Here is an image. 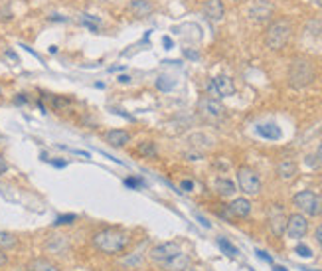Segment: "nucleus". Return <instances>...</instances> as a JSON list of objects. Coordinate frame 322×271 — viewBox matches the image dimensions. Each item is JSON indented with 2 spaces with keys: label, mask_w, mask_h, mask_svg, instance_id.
Listing matches in <instances>:
<instances>
[{
  "label": "nucleus",
  "mask_w": 322,
  "mask_h": 271,
  "mask_svg": "<svg viewBox=\"0 0 322 271\" xmlns=\"http://www.w3.org/2000/svg\"><path fill=\"white\" fill-rule=\"evenodd\" d=\"M121 263H123L127 269H131V271H133V269H136V267H140V265L144 263V257H142V253H136V252H135V253H131V255L123 257V259H121Z\"/></svg>",
  "instance_id": "23"
},
{
  "label": "nucleus",
  "mask_w": 322,
  "mask_h": 271,
  "mask_svg": "<svg viewBox=\"0 0 322 271\" xmlns=\"http://www.w3.org/2000/svg\"><path fill=\"white\" fill-rule=\"evenodd\" d=\"M18 244V239L14 234L10 232H4V230H0V250H10Z\"/></svg>",
  "instance_id": "24"
},
{
  "label": "nucleus",
  "mask_w": 322,
  "mask_h": 271,
  "mask_svg": "<svg viewBox=\"0 0 322 271\" xmlns=\"http://www.w3.org/2000/svg\"><path fill=\"white\" fill-rule=\"evenodd\" d=\"M233 93H236V85H233V79L227 75H218L208 83V95L214 99L231 97Z\"/></svg>",
  "instance_id": "5"
},
{
  "label": "nucleus",
  "mask_w": 322,
  "mask_h": 271,
  "mask_svg": "<svg viewBox=\"0 0 322 271\" xmlns=\"http://www.w3.org/2000/svg\"><path fill=\"white\" fill-rule=\"evenodd\" d=\"M180 188H182L184 192H192V190H194V182H192V180H182Z\"/></svg>",
  "instance_id": "31"
},
{
  "label": "nucleus",
  "mask_w": 322,
  "mask_h": 271,
  "mask_svg": "<svg viewBox=\"0 0 322 271\" xmlns=\"http://www.w3.org/2000/svg\"><path fill=\"white\" fill-rule=\"evenodd\" d=\"M257 133L263 137V139H269V141H279L281 139V129L279 125L275 123H263V125H257Z\"/></svg>",
  "instance_id": "21"
},
{
  "label": "nucleus",
  "mask_w": 322,
  "mask_h": 271,
  "mask_svg": "<svg viewBox=\"0 0 322 271\" xmlns=\"http://www.w3.org/2000/svg\"><path fill=\"white\" fill-rule=\"evenodd\" d=\"M273 271H287V269H285L283 265H275V267H273Z\"/></svg>",
  "instance_id": "46"
},
{
  "label": "nucleus",
  "mask_w": 322,
  "mask_h": 271,
  "mask_svg": "<svg viewBox=\"0 0 322 271\" xmlns=\"http://www.w3.org/2000/svg\"><path fill=\"white\" fill-rule=\"evenodd\" d=\"M131 242V237L127 232L119 230V228H103L99 232L93 234L91 237V244L99 253L105 255H119L127 250Z\"/></svg>",
  "instance_id": "1"
},
{
  "label": "nucleus",
  "mask_w": 322,
  "mask_h": 271,
  "mask_svg": "<svg viewBox=\"0 0 322 271\" xmlns=\"http://www.w3.org/2000/svg\"><path fill=\"white\" fill-rule=\"evenodd\" d=\"M314 239H316V244L320 246V250H322V224L314 230Z\"/></svg>",
  "instance_id": "33"
},
{
  "label": "nucleus",
  "mask_w": 322,
  "mask_h": 271,
  "mask_svg": "<svg viewBox=\"0 0 322 271\" xmlns=\"http://www.w3.org/2000/svg\"><path fill=\"white\" fill-rule=\"evenodd\" d=\"M190 263H192L190 255L184 253V252H180L178 255H174L172 259L160 263V267H162V271H186L190 267Z\"/></svg>",
  "instance_id": "12"
},
{
  "label": "nucleus",
  "mask_w": 322,
  "mask_h": 271,
  "mask_svg": "<svg viewBox=\"0 0 322 271\" xmlns=\"http://www.w3.org/2000/svg\"><path fill=\"white\" fill-rule=\"evenodd\" d=\"M227 212L233 218H247L251 214V202L247 198H236L227 204Z\"/></svg>",
  "instance_id": "13"
},
{
  "label": "nucleus",
  "mask_w": 322,
  "mask_h": 271,
  "mask_svg": "<svg viewBox=\"0 0 322 271\" xmlns=\"http://www.w3.org/2000/svg\"><path fill=\"white\" fill-rule=\"evenodd\" d=\"M81 24L85 26V28H89L91 32H97L99 30V26H101V20L97 18V16H93V14H81Z\"/></svg>",
  "instance_id": "25"
},
{
  "label": "nucleus",
  "mask_w": 322,
  "mask_h": 271,
  "mask_svg": "<svg viewBox=\"0 0 322 271\" xmlns=\"http://www.w3.org/2000/svg\"><path fill=\"white\" fill-rule=\"evenodd\" d=\"M306 2H310V4H314V6H318V8H322V0H306Z\"/></svg>",
  "instance_id": "42"
},
{
  "label": "nucleus",
  "mask_w": 322,
  "mask_h": 271,
  "mask_svg": "<svg viewBox=\"0 0 322 271\" xmlns=\"http://www.w3.org/2000/svg\"><path fill=\"white\" fill-rule=\"evenodd\" d=\"M125 184L131 186V188H138V186H142V182H140L138 178H127V180H125Z\"/></svg>",
  "instance_id": "32"
},
{
  "label": "nucleus",
  "mask_w": 322,
  "mask_h": 271,
  "mask_svg": "<svg viewBox=\"0 0 322 271\" xmlns=\"http://www.w3.org/2000/svg\"><path fill=\"white\" fill-rule=\"evenodd\" d=\"M44 248H46V252H50V253H57V255H62L64 252H68V248H69V244H68V237L66 235H50L48 237V242L44 244Z\"/></svg>",
  "instance_id": "15"
},
{
  "label": "nucleus",
  "mask_w": 322,
  "mask_h": 271,
  "mask_svg": "<svg viewBox=\"0 0 322 271\" xmlns=\"http://www.w3.org/2000/svg\"><path fill=\"white\" fill-rule=\"evenodd\" d=\"M51 105H53V109H64V107H68L69 105V99H66V97H53L51 99Z\"/></svg>",
  "instance_id": "29"
},
{
  "label": "nucleus",
  "mask_w": 322,
  "mask_h": 271,
  "mask_svg": "<svg viewBox=\"0 0 322 271\" xmlns=\"http://www.w3.org/2000/svg\"><path fill=\"white\" fill-rule=\"evenodd\" d=\"M295 204L305 216H322V196L312 190H303L292 196Z\"/></svg>",
  "instance_id": "4"
},
{
  "label": "nucleus",
  "mask_w": 322,
  "mask_h": 271,
  "mask_svg": "<svg viewBox=\"0 0 322 271\" xmlns=\"http://www.w3.org/2000/svg\"><path fill=\"white\" fill-rule=\"evenodd\" d=\"M136 153L144 159H153L156 157V143L154 141H142L138 146H136Z\"/></svg>",
  "instance_id": "22"
},
{
  "label": "nucleus",
  "mask_w": 322,
  "mask_h": 271,
  "mask_svg": "<svg viewBox=\"0 0 322 271\" xmlns=\"http://www.w3.org/2000/svg\"><path fill=\"white\" fill-rule=\"evenodd\" d=\"M203 14L212 22H221L225 16V8L221 0H203Z\"/></svg>",
  "instance_id": "14"
},
{
  "label": "nucleus",
  "mask_w": 322,
  "mask_h": 271,
  "mask_svg": "<svg viewBox=\"0 0 322 271\" xmlns=\"http://www.w3.org/2000/svg\"><path fill=\"white\" fill-rule=\"evenodd\" d=\"M316 77V70L312 66L310 59L306 57H295L290 62L288 68V83L292 87H305L308 83H312Z\"/></svg>",
  "instance_id": "3"
},
{
  "label": "nucleus",
  "mask_w": 322,
  "mask_h": 271,
  "mask_svg": "<svg viewBox=\"0 0 322 271\" xmlns=\"http://www.w3.org/2000/svg\"><path fill=\"white\" fill-rule=\"evenodd\" d=\"M6 55H8V57H12V59H16V54H14L12 50H6Z\"/></svg>",
  "instance_id": "45"
},
{
  "label": "nucleus",
  "mask_w": 322,
  "mask_h": 271,
  "mask_svg": "<svg viewBox=\"0 0 322 271\" xmlns=\"http://www.w3.org/2000/svg\"><path fill=\"white\" fill-rule=\"evenodd\" d=\"M14 101H16V103H26V101H28V99H26V97H24V95H18V97H16V99H14Z\"/></svg>",
  "instance_id": "43"
},
{
  "label": "nucleus",
  "mask_w": 322,
  "mask_h": 271,
  "mask_svg": "<svg viewBox=\"0 0 322 271\" xmlns=\"http://www.w3.org/2000/svg\"><path fill=\"white\" fill-rule=\"evenodd\" d=\"M273 12H275V8H273L271 2H267V0H255V2L251 4V8H249L251 20L259 22V24L261 22H269L271 16H273Z\"/></svg>",
  "instance_id": "10"
},
{
  "label": "nucleus",
  "mask_w": 322,
  "mask_h": 271,
  "mask_svg": "<svg viewBox=\"0 0 322 271\" xmlns=\"http://www.w3.org/2000/svg\"><path fill=\"white\" fill-rule=\"evenodd\" d=\"M287 235L288 239H301L306 235L308 232V220L303 212H297V214H290L287 218Z\"/></svg>",
  "instance_id": "8"
},
{
  "label": "nucleus",
  "mask_w": 322,
  "mask_h": 271,
  "mask_svg": "<svg viewBox=\"0 0 322 271\" xmlns=\"http://www.w3.org/2000/svg\"><path fill=\"white\" fill-rule=\"evenodd\" d=\"M53 166H60L62 168V166H66V163L64 161H53Z\"/></svg>",
  "instance_id": "44"
},
{
  "label": "nucleus",
  "mask_w": 322,
  "mask_h": 271,
  "mask_svg": "<svg viewBox=\"0 0 322 271\" xmlns=\"http://www.w3.org/2000/svg\"><path fill=\"white\" fill-rule=\"evenodd\" d=\"M218 246H220V250L225 253V255H229V257H236L239 252H237V248L233 246V244H229L225 237H218Z\"/></svg>",
  "instance_id": "26"
},
{
  "label": "nucleus",
  "mask_w": 322,
  "mask_h": 271,
  "mask_svg": "<svg viewBox=\"0 0 322 271\" xmlns=\"http://www.w3.org/2000/svg\"><path fill=\"white\" fill-rule=\"evenodd\" d=\"M125 271H131V269H125Z\"/></svg>",
  "instance_id": "50"
},
{
  "label": "nucleus",
  "mask_w": 322,
  "mask_h": 271,
  "mask_svg": "<svg viewBox=\"0 0 322 271\" xmlns=\"http://www.w3.org/2000/svg\"><path fill=\"white\" fill-rule=\"evenodd\" d=\"M290 36H292V24L287 18H279L269 24L267 32H265V44H267V48L277 52L288 44Z\"/></svg>",
  "instance_id": "2"
},
{
  "label": "nucleus",
  "mask_w": 322,
  "mask_h": 271,
  "mask_svg": "<svg viewBox=\"0 0 322 271\" xmlns=\"http://www.w3.org/2000/svg\"><path fill=\"white\" fill-rule=\"evenodd\" d=\"M50 20H51V22H68V18H66V16H62V14H51V16H50Z\"/></svg>",
  "instance_id": "35"
},
{
  "label": "nucleus",
  "mask_w": 322,
  "mask_h": 271,
  "mask_svg": "<svg viewBox=\"0 0 322 271\" xmlns=\"http://www.w3.org/2000/svg\"><path fill=\"white\" fill-rule=\"evenodd\" d=\"M184 55L190 57V59H198V57H200V55H198L196 52H192V50H184Z\"/></svg>",
  "instance_id": "38"
},
{
  "label": "nucleus",
  "mask_w": 322,
  "mask_h": 271,
  "mask_svg": "<svg viewBox=\"0 0 322 271\" xmlns=\"http://www.w3.org/2000/svg\"><path fill=\"white\" fill-rule=\"evenodd\" d=\"M295 252H297L301 257H312V250H310L308 246H305V244H299Z\"/></svg>",
  "instance_id": "30"
},
{
  "label": "nucleus",
  "mask_w": 322,
  "mask_h": 271,
  "mask_svg": "<svg viewBox=\"0 0 322 271\" xmlns=\"http://www.w3.org/2000/svg\"><path fill=\"white\" fill-rule=\"evenodd\" d=\"M255 253H257V257H259V259H263V261H267V263H273V257H271L269 253H265V252H261V250H257Z\"/></svg>",
  "instance_id": "34"
},
{
  "label": "nucleus",
  "mask_w": 322,
  "mask_h": 271,
  "mask_svg": "<svg viewBox=\"0 0 322 271\" xmlns=\"http://www.w3.org/2000/svg\"><path fill=\"white\" fill-rule=\"evenodd\" d=\"M180 252H182V248H180L178 242H164V244H158V246L151 248V252H149V259L160 265V263L172 259L174 255H178Z\"/></svg>",
  "instance_id": "7"
},
{
  "label": "nucleus",
  "mask_w": 322,
  "mask_h": 271,
  "mask_svg": "<svg viewBox=\"0 0 322 271\" xmlns=\"http://www.w3.org/2000/svg\"><path fill=\"white\" fill-rule=\"evenodd\" d=\"M287 218L288 216H285L281 206H273L271 208V212H269V228H271V232L277 237H281L285 234V230H287Z\"/></svg>",
  "instance_id": "11"
},
{
  "label": "nucleus",
  "mask_w": 322,
  "mask_h": 271,
  "mask_svg": "<svg viewBox=\"0 0 322 271\" xmlns=\"http://www.w3.org/2000/svg\"><path fill=\"white\" fill-rule=\"evenodd\" d=\"M117 81H119V83H129L131 77H129V75H119V79H117Z\"/></svg>",
  "instance_id": "41"
},
{
  "label": "nucleus",
  "mask_w": 322,
  "mask_h": 271,
  "mask_svg": "<svg viewBox=\"0 0 322 271\" xmlns=\"http://www.w3.org/2000/svg\"><path fill=\"white\" fill-rule=\"evenodd\" d=\"M214 190L220 194V196H223V198H227V196H233L236 194V182L233 180H229V178H225V176H218L216 180H214Z\"/></svg>",
  "instance_id": "16"
},
{
  "label": "nucleus",
  "mask_w": 322,
  "mask_h": 271,
  "mask_svg": "<svg viewBox=\"0 0 322 271\" xmlns=\"http://www.w3.org/2000/svg\"><path fill=\"white\" fill-rule=\"evenodd\" d=\"M8 263V255L4 253V250H0V267H4Z\"/></svg>",
  "instance_id": "37"
},
{
  "label": "nucleus",
  "mask_w": 322,
  "mask_h": 271,
  "mask_svg": "<svg viewBox=\"0 0 322 271\" xmlns=\"http://www.w3.org/2000/svg\"><path fill=\"white\" fill-rule=\"evenodd\" d=\"M237 184L249 196H255V194L261 192V178L251 168H239L237 170Z\"/></svg>",
  "instance_id": "6"
},
{
  "label": "nucleus",
  "mask_w": 322,
  "mask_h": 271,
  "mask_svg": "<svg viewBox=\"0 0 322 271\" xmlns=\"http://www.w3.org/2000/svg\"><path fill=\"white\" fill-rule=\"evenodd\" d=\"M162 42H164V46H166V50H172V46H174V42H172V40H170V38H168V36H166V38H164V40H162Z\"/></svg>",
  "instance_id": "40"
},
{
  "label": "nucleus",
  "mask_w": 322,
  "mask_h": 271,
  "mask_svg": "<svg viewBox=\"0 0 322 271\" xmlns=\"http://www.w3.org/2000/svg\"><path fill=\"white\" fill-rule=\"evenodd\" d=\"M176 85V81H174L172 77H166V75H160L158 79H156V87L160 89V91H170V89Z\"/></svg>",
  "instance_id": "27"
},
{
  "label": "nucleus",
  "mask_w": 322,
  "mask_h": 271,
  "mask_svg": "<svg viewBox=\"0 0 322 271\" xmlns=\"http://www.w3.org/2000/svg\"><path fill=\"white\" fill-rule=\"evenodd\" d=\"M231 2H239V0H231Z\"/></svg>",
  "instance_id": "49"
},
{
  "label": "nucleus",
  "mask_w": 322,
  "mask_h": 271,
  "mask_svg": "<svg viewBox=\"0 0 322 271\" xmlns=\"http://www.w3.org/2000/svg\"><path fill=\"white\" fill-rule=\"evenodd\" d=\"M28 271H62V269L48 257H36L28 263Z\"/></svg>",
  "instance_id": "20"
},
{
  "label": "nucleus",
  "mask_w": 322,
  "mask_h": 271,
  "mask_svg": "<svg viewBox=\"0 0 322 271\" xmlns=\"http://www.w3.org/2000/svg\"><path fill=\"white\" fill-rule=\"evenodd\" d=\"M277 174L281 180H292L297 176V163L290 161V159H285L277 164Z\"/></svg>",
  "instance_id": "19"
},
{
  "label": "nucleus",
  "mask_w": 322,
  "mask_h": 271,
  "mask_svg": "<svg viewBox=\"0 0 322 271\" xmlns=\"http://www.w3.org/2000/svg\"><path fill=\"white\" fill-rule=\"evenodd\" d=\"M129 10L136 18H146L149 14H153L154 6H153L151 0H131V2H129Z\"/></svg>",
  "instance_id": "17"
},
{
  "label": "nucleus",
  "mask_w": 322,
  "mask_h": 271,
  "mask_svg": "<svg viewBox=\"0 0 322 271\" xmlns=\"http://www.w3.org/2000/svg\"><path fill=\"white\" fill-rule=\"evenodd\" d=\"M105 141L111 145V146H125L129 141H131V133L129 131H125V129H113V131H109L107 135H105Z\"/></svg>",
  "instance_id": "18"
},
{
  "label": "nucleus",
  "mask_w": 322,
  "mask_h": 271,
  "mask_svg": "<svg viewBox=\"0 0 322 271\" xmlns=\"http://www.w3.org/2000/svg\"><path fill=\"white\" fill-rule=\"evenodd\" d=\"M0 95H2V87H0Z\"/></svg>",
  "instance_id": "48"
},
{
  "label": "nucleus",
  "mask_w": 322,
  "mask_h": 271,
  "mask_svg": "<svg viewBox=\"0 0 322 271\" xmlns=\"http://www.w3.org/2000/svg\"><path fill=\"white\" fill-rule=\"evenodd\" d=\"M77 220V216L75 214H66V216H57L55 218V226H68V224H73Z\"/></svg>",
  "instance_id": "28"
},
{
  "label": "nucleus",
  "mask_w": 322,
  "mask_h": 271,
  "mask_svg": "<svg viewBox=\"0 0 322 271\" xmlns=\"http://www.w3.org/2000/svg\"><path fill=\"white\" fill-rule=\"evenodd\" d=\"M316 159H318V163L322 164V141H320V145H318V148H316Z\"/></svg>",
  "instance_id": "39"
},
{
  "label": "nucleus",
  "mask_w": 322,
  "mask_h": 271,
  "mask_svg": "<svg viewBox=\"0 0 322 271\" xmlns=\"http://www.w3.org/2000/svg\"><path fill=\"white\" fill-rule=\"evenodd\" d=\"M198 109L202 113V117L210 119V121H220V119L225 115V107L220 103V99H214V97H202L198 101Z\"/></svg>",
  "instance_id": "9"
},
{
  "label": "nucleus",
  "mask_w": 322,
  "mask_h": 271,
  "mask_svg": "<svg viewBox=\"0 0 322 271\" xmlns=\"http://www.w3.org/2000/svg\"><path fill=\"white\" fill-rule=\"evenodd\" d=\"M8 170V164H6V161H4V157L0 155V174H4Z\"/></svg>",
  "instance_id": "36"
},
{
  "label": "nucleus",
  "mask_w": 322,
  "mask_h": 271,
  "mask_svg": "<svg viewBox=\"0 0 322 271\" xmlns=\"http://www.w3.org/2000/svg\"><path fill=\"white\" fill-rule=\"evenodd\" d=\"M303 271H314V269H308V267H301Z\"/></svg>",
  "instance_id": "47"
}]
</instances>
